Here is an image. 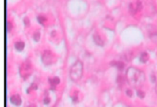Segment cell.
Instances as JSON below:
<instances>
[{
  "label": "cell",
  "instance_id": "obj_1",
  "mask_svg": "<svg viewBox=\"0 0 157 107\" xmlns=\"http://www.w3.org/2000/svg\"><path fill=\"white\" fill-rule=\"evenodd\" d=\"M126 78L131 86L133 87H140L145 83V75L139 69L131 67L126 70Z\"/></svg>",
  "mask_w": 157,
  "mask_h": 107
},
{
  "label": "cell",
  "instance_id": "obj_2",
  "mask_svg": "<svg viewBox=\"0 0 157 107\" xmlns=\"http://www.w3.org/2000/svg\"><path fill=\"white\" fill-rule=\"evenodd\" d=\"M83 73V64L80 61H77L71 67L70 70V78L77 82L81 78Z\"/></svg>",
  "mask_w": 157,
  "mask_h": 107
},
{
  "label": "cell",
  "instance_id": "obj_3",
  "mask_svg": "<svg viewBox=\"0 0 157 107\" xmlns=\"http://www.w3.org/2000/svg\"><path fill=\"white\" fill-rule=\"evenodd\" d=\"M31 71H32V67L29 61H26L23 62L20 68V75L24 78L30 75Z\"/></svg>",
  "mask_w": 157,
  "mask_h": 107
},
{
  "label": "cell",
  "instance_id": "obj_4",
  "mask_svg": "<svg viewBox=\"0 0 157 107\" xmlns=\"http://www.w3.org/2000/svg\"><path fill=\"white\" fill-rule=\"evenodd\" d=\"M42 61L45 65L51 64L53 61V56L49 51H45L42 56Z\"/></svg>",
  "mask_w": 157,
  "mask_h": 107
},
{
  "label": "cell",
  "instance_id": "obj_5",
  "mask_svg": "<svg viewBox=\"0 0 157 107\" xmlns=\"http://www.w3.org/2000/svg\"><path fill=\"white\" fill-rule=\"evenodd\" d=\"M10 102L16 105V106H19L21 105V98L19 95H14L13 96H12L10 98Z\"/></svg>",
  "mask_w": 157,
  "mask_h": 107
},
{
  "label": "cell",
  "instance_id": "obj_6",
  "mask_svg": "<svg viewBox=\"0 0 157 107\" xmlns=\"http://www.w3.org/2000/svg\"><path fill=\"white\" fill-rule=\"evenodd\" d=\"M93 38L94 43L97 45L100 46H102L104 45V42L102 41V40L98 34H94L93 35Z\"/></svg>",
  "mask_w": 157,
  "mask_h": 107
},
{
  "label": "cell",
  "instance_id": "obj_7",
  "mask_svg": "<svg viewBox=\"0 0 157 107\" xmlns=\"http://www.w3.org/2000/svg\"><path fill=\"white\" fill-rule=\"evenodd\" d=\"M24 46H25V43L23 42L19 41V42H17L15 43V48L18 51H22L24 48Z\"/></svg>",
  "mask_w": 157,
  "mask_h": 107
},
{
  "label": "cell",
  "instance_id": "obj_8",
  "mask_svg": "<svg viewBox=\"0 0 157 107\" xmlns=\"http://www.w3.org/2000/svg\"><path fill=\"white\" fill-rule=\"evenodd\" d=\"M148 58H149L148 54L147 53H143L141 54L139 59H140V61L141 62L145 63L148 60Z\"/></svg>",
  "mask_w": 157,
  "mask_h": 107
},
{
  "label": "cell",
  "instance_id": "obj_9",
  "mask_svg": "<svg viewBox=\"0 0 157 107\" xmlns=\"http://www.w3.org/2000/svg\"><path fill=\"white\" fill-rule=\"evenodd\" d=\"M49 81H50V84L52 86H56V85H57L59 83L60 80H59V78L58 77H54L52 79H50Z\"/></svg>",
  "mask_w": 157,
  "mask_h": 107
},
{
  "label": "cell",
  "instance_id": "obj_10",
  "mask_svg": "<svg viewBox=\"0 0 157 107\" xmlns=\"http://www.w3.org/2000/svg\"><path fill=\"white\" fill-rule=\"evenodd\" d=\"M113 65L117 66V67L119 70H122V69H123V68H124V63L122 62H115V61H113Z\"/></svg>",
  "mask_w": 157,
  "mask_h": 107
},
{
  "label": "cell",
  "instance_id": "obj_11",
  "mask_svg": "<svg viewBox=\"0 0 157 107\" xmlns=\"http://www.w3.org/2000/svg\"><path fill=\"white\" fill-rule=\"evenodd\" d=\"M33 38H34V40L38 41L39 40V38H40V34L39 32L34 33V35H33Z\"/></svg>",
  "mask_w": 157,
  "mask_h": 107
},
{
  "label": "cell",
  "instance_id": "obj_12",
  "mask_svg": "<svg viewBox=\"0 0 157 107\" xmlns=\"http://www.w3.org/2000/svg\"><path fill=\"white\" fill-rule=\"evenodd\" d=\"M37 20H38V21L40 23H42L45 20V18L43 17V16H38L37 17Z\"/></svg>",
  "mask_w": 157,
  "mask_h": 107
},
{
  "label": "cell",
  "instance_id": "obj_13",
  "mask_svg": "<svg viewBox=\"0 0 157 107\" xmlns=\"http://www.w3.org/2000/svg\"><path fill=\"white\" fill-rule=\"evenodd\" d=\"M12 24L10 22H7V27H6L7 28V31L9 32V31H10L11 29H12Z\"/></svg>",
  "mask_w": 157,
  "mask_h": 107
},
{
  "label": "cell",
  "instance_id": "obj_14",
  "mask_svg": "<svg viewBox=\"0 0 157 107\" xmlns=\"http://www.w3.org/2000/svg\"><path fill=\"white\" fill-rule=\"evenodd\" d=\"M137 94L138 95V96L139 97H140V98H143L144 97V93L143 92H142L141 90H138L137 91Z\"/></svg>",
  "mask_w": 157,
  "mask_h": 107
},
{
  "label": "cell",
  "instance_id": "obj_15",
  "mask_svg": "<svg viewBox=\"0 0 157 107\" xmlns=\"http://www.w3.org/2000/svg\"><path fill=\"white\" fill-rule=\"evenodd\" d=\"M23 21H24V23L25 25L26 26H28L29 24V19L27 18V17H25L24 19H23Z\"/></svg>",
  "mask_w": 157,
  "mask_h": 107
},
{
  "label": "cell",
  "instance_id": "obj_16",
  "mask_svg": "<svg viewBox=\"0 0 157 107\" xmlns=\"http://www.w3.org/2000/svg\"><path fill=\"white\" fill-rule=\"evenodd\" d=\"M126 94H127L128 96L131 97V96L132 95V92L131 91V90L128 89V90H126Z\"/></svg>",
  "mask_w": 157,
  "mask_h": 107
},
{
  "label": "cell",
  "instance_id": "obj_17",
  "mask_svg": "<svg viewBox=\"0 0 157 107\" xmlns=\"http://www.w3.org/2000/svg\"><path fill=\"white\" fill-rule=\"evenodd\" d=\"M49 101H50V100H49L48 98H45L44 100V102L45 104L48 103Z\"/></svg>",
  "mask_w": 157,
  "mask_h": 107
},
{
  "label": "cell",
  "instance_id": "obj_18",
  "mask_svg": "<svg viewBox=\"0 0 157 107\" xmlns=\"http://www.w3.org/2000/svg\"><path fill=\"white\" fill-rule=\"evenodd\" d=\"M155 91H156V94H157V84H156V87H155Z\"/></svg>",
  "mask_w": 157,
  "mask_h": 107
},
{
  "label": "cell",
  "instance_id": "obj_19",
  "mask_svg": "<svg viewBox=\"0 0 157 107\" xmlns=\"http://www.w3.org/2000/svg\"><path fill=\"white\" fill-rule=\"evenodd\" d=\"M30 107H36V106H34V105H33V106H30Z\"/></svg>",
  "mask_w": 157,
  "mask_h": 107
}]
</instances>
